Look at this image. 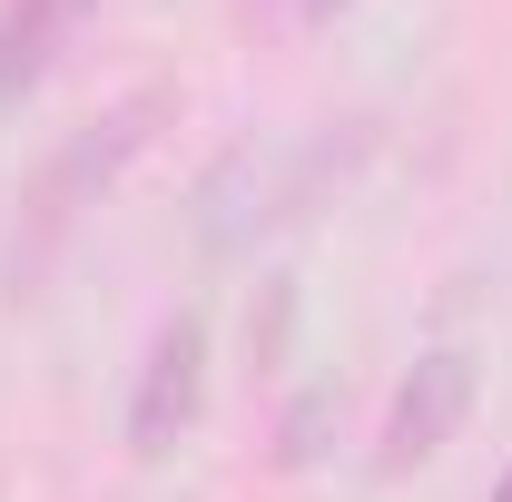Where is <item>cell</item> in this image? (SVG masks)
I'll use <instances>...</instances> for the list:
<instances>
[{
    "label": "cell",
    "mask_w": 512,
    "mask_h": 502,
    "mask_svg": "<svg viewBox=\"0 0 512 502\" xmlns=\"http://www.w3.org/2000/svg\"><path fill=\"white\" fill-rule=\"evenodd\" d=\"M463 404H473V355H424L414 375H404V394H394V424H384V463L404 473V463H434L453 443V424H463Z\"/></svg>",
    "instance_id": "2"
},
{
    "label": "cell",
    "mask_w": 512,
    "mask_h": 502,
    "mask_svg": "<svg viewBox=\"0 0 512 502\" xmlns=\"http://www.w3.org/2000/svg\"><path fill=\"white\" fill-rule=\"evenodd\" d=\"M266 10H286V20H306V30H316V20H335V10H345V0H266Z\"/></svg>",
    "instance_id": "4"
},
{
    "label": "cell",
    "mask_w": 512,
    "mask_h": 502,
    "mask_svg": "<svg viewBox=\"0 0 512 502\" xmlns=\"http://www.w3.org/2000/svg\"><path fill=\"white\" fill-rule=\"evenodd\" d=\"M79 10H89V0H0V109L60 60V40L79 30Z\"/></svg>",
    "instance_id": "3"
},
{
    "label": "cell",
    "mask_w": 512,
    "mask_h": 502,
    "mask_svg": "<svg viewBox=\"0 0 512 502\" xmlns=\"http://www.w3.org/2000/svg\"><path fill=\"white\" fill-rule=\"evenodd\" d=\"M197 384H207V325L197 315H168L148 335V365H138V394H128V443L138 453H168L197 414Z\"/></svg>",
    "instance_id": "1"
},
{
    "label": "cell",
    "mask_w": 512,
    "mask_h": 502,
    "mask_svg": "<svg viewBox=\"0 0 512 502\" xmlns=\"http://www.w3.org/2000/svg\"><path fill=\"white\" fill-rule=\"evenodd\" d=\"M493 502H512V473H503V483H493Z\"/></svg>",
    "instance_id": "5"
}]
</instances>
